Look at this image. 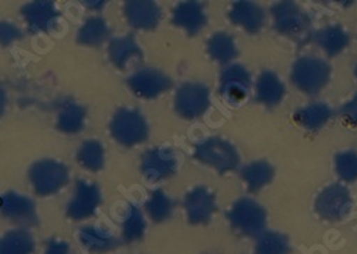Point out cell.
Segmentation results:
<instances>
[{
  "label": "cell",
  "instance_id": "9",
  "mask_svg": "<svg viewBox=\"0 0 357 254\" xmlns=\"http://www.w3.org/2000/svg\"><path fill=\"white\" fill-rule=\"evenodd\" d=\"M185 207L190 223H206L212 219V214L216 210L215 197L206 187H196L188 194Z\"/></svg>",
  "mask_w": 357,
  "mask_h": 254
},
{
  "label": "cell",
  "instance_id": "25",
  "mask_svg": "<svg viewBox=\"0 0 357 254\" xmlns=\"http://www.w3.org/2000/svg\"><path fill=\"white\" fill-rule=\"evenodd\" d=\"M209 51L218 62L226 63L236 56V46L229 35L218 33L209 42Z\"/></svg>",
  "mask_w": 357,
  "mask_h": 254
},
{
  "label": "cell",
  "instance_id": "16",
  "mask_svg": "<svg viewBox=\"0 0 357 254\" xmlns=\"http://www.w3.org/2000/svg\"><path fill=\"white\" fill-rule=\"evenodd\" d=\"M80 243L93 253H105L117 246V240L114 236L105 229L100 228H84L79 235Z\"/></svg>",
  "mask_w": 357,
  "mask_h": 254
},
{
  "label": "cell",
  "instance_id": "28",
  "mask_svg": "<svg viewBox=\"0 0 357 254\" xmlns=\"http://www.w3.org/2000/svg\"><path fill=\"white\" fill-rule=\"evenodd\" d=\"M336 170L346 182L357 179V153L353 150L342 152L336 156Z\"/></svg>",
  "mask_w": 357,
  "mask_h": 254
},
{
  "label": "cell",
  "instance_id": "12",
  "mask_svg": "<svg viewBox=\"0 0 357 254\" xmlns=\"http://www.w3.org/2000/svg\"><path fill=\"white\" fill-rule=\"evenodd\" d=\"M2 213L12 221L22 224H33L38 219L33 202L17 193L2 196Z\"/></svg>",
  "mask_w": 357,
  "mask_h": 254
},
{
  "label": "cell",
  "instance_id": "2",
  "mask_svg": "<svg viewBox=\"0 0 357 254\" xmlns=\"http://www.w3.org/2000/svg\"><path fill=\"white\" fill-rule=\"evenodd\" d=\"M227 217L234 229L248 236H259L266 225L264 209L250 199L237 200L229 210Z\"/></svg>",
  "mask_w": 357,
  "mask_h": 254
},
{
  "label": "cell",
  "instance_id": "26",
  "mask_svg": "<svg viewBox=\"0 0 357 254\" xmlns=\"http://www.w3.org/2000/svg\"><path fill=\"white\" fill-rule=\"evenodd\" d=\"M172 209H173L172 200L160 190L155 191L151 196V199H149L146 203V212L155 221L166 220L170 216Z\"/></svg>",
  "mask_w": 357,
  "mask_h": 254
},
{
  "label": "cell",
  "instance_id": "36",
  "mask_svg": "<svg viewBox=\"0 0 357 254\" xmlns=\"http://www.w3.org/2000/svg\"><path fill=\"white\" fill-rule=\"evenodd\" d=\"M16 35H17V31L15 29V27H10L9 24H2V39L5 42L16 38Z\"/></svg>",
  "mask_w": 357,
  "mask_h": 254
},
{
  "label": "cell",
  "instance_id": "7",
  "mask_svg": "<svg viewBox=\"0 0 357 254\" xmlns=\"http://www.w3.org/2000/svg\"><path fill=\"white\" fill-rule=\"evenodd\" d=\"M113 136L125 145H133L146 137V126L137 113L130 110H121L112 123Z\"/></svg>",
  "mask_w": 357,
  "mask_h": 254
},
{
  "label": "cell",
  "instance_id": "33",
  "mask_svg": "<svg viewBox=\"0 0 357 254\" xmlns=\"http://www.w3.org/2000/svg\"><path fill=\"white\" fill-rule=\"evenodd\" d=\"M112 58L117 65H122L126 62L128 58L136 51V46L132 43L129 39H121V40H114L112 45Z\"/></svg>",
  "mask_w": 357,
  "mask_h": 254
},
{
  "label": "cell",
  "instance_id": "34",
  "mask_svg": "<svg viewBox=\"0 0 357 254\" xmlns=\"http://www.w3.org/2000/svg\"><path fill=\"white\" fill-rule=\"evenodd\" d=\"M342 116L351 125H357V96L346 103L342 109Z\"/></svg>",
  "mask_w": 357,
  "mask_h": 254
},
{
  "label": "cell",
  "instance_id": "21",
  "mask_svg": "<svg viewBox=\"0 0 357 254\" xmlns=\"http://www.w3.org/2000/svg\"><path fill=\"white\" fill-rule=\"evenodd\" d=\"M242 177L249 186V190L256 191L273 179V168L266 161H255L242 170Z\"/></svg>",
  "mask_w": 357,
  "mask_h": 254
},
{
  "label": "cell",
  "instance_id": "27",
  "mask_svg": "<svg viewBox=\"0 0 357 254\" xmlns=\"http://www.w3.org/2000/svg\"><path fill=\"white\" fill-rule=\"evenodd\" d=\"M146 229V224L143 220V216L139 209L130 206L128 210V217L123 223V239L128 243L136 241L143 237Z\"/></svg>",
  "mask_w": 357,
  "mask_h": 254
},
{
  "label": "cell",
  "instance_id": "15",
  "mask_svg": "<svg viewBox=\"0 0 357 254\" xmlns=\"http://www.w3.org/2000/svg\"><path fill=\"white\" fill-rule=\"evenodd\" d=\"M256 93L261 103L266 106H275L282 100L284 95V86L275 73L264 72L257 80Z\"/></svg>",
  "mask_w": 357,
  "mask_h": 254
},
{
  "label": "cell",
  "instance_id": "19",
  "mask_svg": "<svg viewBox=\"0 0 357 254\" xmlns=\"http://www.w3.org/2000/svg\"><path fill=\"white\" fill-rule=\"evenodd\" d=\"M332 116L331 107L324 103H314L297 111L296 119L302 126L309 130H316L321 127Z\"/></svg>",
  "mask_w": 357,
  "mask_h": 254
},
{
  "label": "cell",
  "instance_id": "29",
  "mask_svg": "<svg viewBox=\"0 0 357 254\" xmlns=\"http://www.w3.org/2000/svg\"><path fill=\"white\" fill-rule=\"evenodd\" d=\"M24 13H26L24 16L27 17L29 23H31L33 29H42V27H45V24L53 16L52 5L46 2H39V3L27 6L24 9Z\"/></svg>",
  "mask_w": 357,
  "mask_h": 254
},
{
  "label": "cell",
  "instance_id": "10",
  "mask_svg": "<svg viewBox=\"0 0 357 254\" xmlns=\"http://www.w3.org/2000/svg\"><path fill=\"white\" fill-rule=\"evenodd\" d=\"M250 83L249 73L241 65L227 68L222 74V93L229 102L239 103L246 99Z\"/></svg>",
  "mask_w": 357,
  "mask_h": 254
},
{
  "label": "cell",
  "instance_id": "17",
  "mask_svg": "<svg viewBox=\"0 0 357 254\" xmlns=\"http://www.w3.org/2000/svg\"><path fill=\"white\" fill-rule=\"evenodd\" d=\"M230 17L234 23L241 24L249 32L259 31L263 24V20H264L261 9L257 5L250 3V2L236 3L230 13Z\"/></svg>",
  "mask_w": 357,
  "mask_h": 254
},
{
  "label": "cell",
  "instance_id": "1",
  "mask_svg": "<svg viewBox=\"0 0 357 254\" xmlns=\"http://www.w3.org/2000/svg\"><path fill=\"white\" fill-rule=\"evenodd\" d=\"M331 76V68L326 62L317 58L299 59L293 66L291 79L301 90L316 95L320 92Z\"/></svg>",
  "mask_w": 357,
  "mask_h": 254
},
{
  "label": "cell",
  "instance_id": "6",
  "mask_svg": "<svg viewBox=\"0 0 357 254\" xmlns=\"http://www.w3.org/2000/svg\"><path fill=\"white\" fill-rule=\"evenodd\" d=\"M207 106H209V90L203 84H185L177 93L176 109L182 116L188 119L200 116Z\"/></svg>",
  "mask_w": 357,
  "mask_h": 254
},
{
  "label": "cell",
  "instance_id": "4",
  "mask_svg": "<svg viewBox=\"0 0 357 254\" xmlns=\"http://www.w3.org/2000/svg\"><path fill=\"white\" fill-rule=\"evenodd\" d=\"M196 157L216 167L219 172L233 170L239 163V156L234 148L222 138H207L196 149Z\"/></svg>",
  "mask_w": 357,
  "mask_h": 254
},
{
  "label": "cell",
  "instance_id": "11",
  "mask_svg": "<svg viewBox=\"0 0 357 254\" xmlns=\"http://www.w3.org/2000/svg\"><path fill=\"white\" fill-rule=\"evenodd\" d=\"M142 170L152 182L165 179L176 170V157L169 150H149L143 159Z\"/></svg>",
  "mask_w": 357,
  "mask_h": 254
},
{
  "label": "cell",
  "instance_id": "37",
  "mask_svg": "<svg viewBox=\"0 0 357 254\" xmlns=\"http://www.w3.org/2000/svg\"><path fill=\"white\" fill-rule=\"evenodd\" d=\"M356 76H357V68H356Z\"/></svg>",
  "mask_w": 357,
  "mask_h": 254
},
{
  "label": "cell",
  "instance_id": "3",
  "mask_svg": "<svg viewBox=\"0 0 357 254\" xmlns=\"http://www.w3.org/2000/svg\"><path fill=\"white\" fill-rule=\"evenodd\" d=\"M351 210L350 191L340 184H332L324 189L316 200V212L326 220H342Z\"/></svg>",
  "mask_w": 357,
  "mask_h": 254
},
{
  "label": "cell",
  "instance_id": "22",
  "mask_svg": "<svg viewBox=\"0 0 357 254\" xmlns=\"http://www.w3.org/2000/svg\"><path fill=\"white\" fill-rule=\"evenodd\" d=\"M316 40L327 53L331 56H335L349 45L350 38L342 27L331 26L327 27V29L319 32L316 35Z\"/></svg>",
  "mask_w": 357,
  "mask_h": 254
},
{
  "label": "cell",
  "instance_id": "14",
  "mask_svg": "<svg viewBox=\"0 0 357 254\" xmlns=\"http://www.w3.org/2000/svg\"><path fill=\"white\" fill-rule=\"evenodd\" d=\"M273 16H275V23L278 29L286 33L302 31L307 23V19L301 12V9L289 2H283L275 6Z\"/></svg>",
  "mask_w": 357,
  "mask_h": 254
},
{
  "label": "cell",
  "instance_id": "5",
  "mask_svg": "<svg viewBox=\"0 0 357 254\" xmlns=\"http://www.w3.org/2000/svg\"><path fill=\"white\" fill-rule=\"evenodd\" d=\"M31 180L35 191L40 196H46L65 186L68 182V172L61 163L40 161L32 167Z\"/></svg>",
  "mask_w": 357,
  "mask_h": 254
},
{
  "label": "cell",
  "instance_id": "18",
  "mask_svg": "<svg viewBox=\"0 0 357 254\" xmlns=\"http://www.w3.org/2000/svg\"><path fill=\"white\" fill-rule=\"evenodd\" d=\"M174 22L185 27L186 31H189L190 33L199 32L203 24L206 23V17L204 13L202 10V8L197 3H183L178 6L174 12Z\"/></svg>",
  "mask_w": 357,
  "mask_h": 254
},
{
  "label": "cell",
  "instance_id": "13",
  "mask_svg": "<svg viewBox=\"0 0 357 254\" xmlns=\"http://www.w3.org/2000/svg\"><path fill=\"white\" fill-rule=\"evenodd\" d=\"M130 86L140 96L152 97L169 88V80L156 70H142L130 79Z\"/></svg>",
  "mask_w": 357,
  "mask_h": 254
},
{
  "label": "cell",
  "instance_id": "32",
  "mask_svg": "<svg viewBox=\"0 0 357 254\" xmlns=\"http://www.w3.org/2000/svg\"><path fill=\"white\" fill-rule=\"evenodd\" d=\"M83 110L75 104H69L63 113L61 115V122H59V127H62V130L68 132H75L79 130L83 122Z\"/></svg>",
  "mask_w": 357,
  "mask_h": 254
},
{
  "label": "cell",
  "instance_id": "24",
  "mask_svg": "<svg viewBox=\"0 0 357 254\" xmlns=\"http://www.w3.org/2000/svg\"><path fill=\"white\" fill-rule=\"evenodd\" d=\"M289 239L278 232H263L256 244V254H289Z\"/></svg>",
  "mask_w": 357,
  "mask_h": 254
},
{
  "label": "cell",
  "instance_id": "8",
  "mask_svg": "<svg viewBox=\"0 0 357 254\" xmlns=\"http://www.w3.org/2000/svg\"><path fill=\"white\" fill-rule=\"evenodd\" d=\"M100 203V193L95 184L80 182L73 199L68 205V216L73 220H82L92 216Z\"/></svg>",
  "mask_w": 357,
  "mask_h": 254
},
{
  "label": "cell",
  "instance_id": "31",
  "mask_svg": "<svg viewBox=\"0 0 357 254\" xmlns=\"http://www.w3.org/2000/svg\"><path fill=\"white\" fill-rule=\"evenodd\" d=\"M106 35H107L106 24L99 19H92L84 24V27L79 35V39L80 42H84V43H99L105 39Z\"/></svg>",
  "mask_w": 357,
  "mask_h": 254
},
{
  "label": "cell",
  "instance_id": "20",
  "mask_svg": "<svg viewBox=\"0 0 357 254\" xmlns=\"http://www.w3.org/2000/svg\"><path fill=\"white\" fill-rule=\"evenodd\" d=\"M128 17L135 27H153L159 17L158 8L151 2H130Z\"/></svg>",
  "mask_w": 357,
  "mask_h": 254
},
{
  "label": "cell",
  "instance_id": "23",
  "mask_svg": "<svg viewBox=\"0 0 357 254\" xmlns=\"http://www.w3.org/2000/svg\"><path fill=\"white\" fill-rule=\"evenodd\" d=\"M33 248L35 243L32 236L23 230H16L2 239L0 254H32Z\"/></svg>",
  "mask_w": 357,
  "mask_h": 254
},
{
  "label": "cell",
  "instance_id": "30",
  "mask_svg": "<svg viewBox=\"0 0 357 254\" xmlns=\"http://www.w3.org/2000/svg\"><path fill=\"white\" fill-rule=\"evenodd\" d=\"M79 160L82 166L98 170L103 166V150L100 145L96 142H87L79 152Z\"/></svg>",
  "mask_w": 357,
  "mask_h": 254
},
{
  "label": "cell",
  "instance_id": "35",
  "mask_svg": "<svg viewBox=\"0 0 357 254\" xmlns=\"http://www.w3.org/2000/svg\"><path fill=\"white\" fill-rule=\"evenodd\" d=\"M45 254H70V246L62 240H52L47 244Z\"/></svg>",
  "mask_w": 357,
  "mask_h": 254
}]
</instances>
